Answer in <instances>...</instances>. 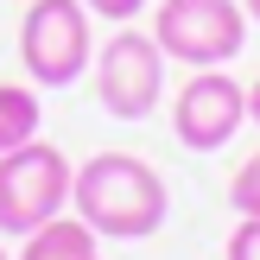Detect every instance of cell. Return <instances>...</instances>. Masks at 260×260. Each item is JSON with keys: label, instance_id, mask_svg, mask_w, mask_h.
<instances>
[{"label": "cell", "instance_id": "6da1fadb", "mask_svg": "<svg viewBox=\"0 0 260 260\" xmlns=\"http://www.w3.org/2000/svg\"><path fill=\"white\" fill-rule=\"evenodd\" d=\"M70 210L95 229V241H146L172 216V190L140 152H95L70 178Z\"/></svg>", "mask_w": 260, "mask_h": 260}, {"label": "cell", "instance_id": "7a4b0ae2", "mask_svg": "<svg viewBox=\"0 0 260 260\" xmlns=\"http://www.w3.org/2000/svg\"><path fill=\"white\" fill-rule=\"evenodd\" d=\"M70 178H76V165L51 140H25V146L0 152V235L25 241L51 216H63L70 210Z\"/></svg>", "mask_w": 260, "mask_h": 260}, {"label": "cell", "instance_id": "3957f363", "mask_svg": "<svg viewBox=\"0 0 260 260\" xmlns=\"http://www.w3.org/2000/svg\"><path fill=\"white\" fill-rule=\"evenodd\" d=\"M89 19L95 13L83 0H32L19 19V63L32 89H70L89 76L95 45H89Z\"/></svg>", "mask_w": 260, "mask_h": 260}, {"label": "cell", "instance_id": "277c9868", "mask_svg": "<svg viewBox=\"0 0 260 260\" xmlns=\"http://www.w3.org/2000/svg\"><path fill=\"white\" fill-rule=\"evenodd\" d=\"M152 38H159V51L172 63L210 70V63L241 57V45H248V13H241V0H159Z\"/></svg>", "mask_w": 260, "mask_h": 260}, {"label": "cell", "instance_id": "5b68a950", "mask_svg": "<svg viewBox=\"0 0 260 260\" xmlns=\"http://www.w3.org/2000/svg\"><path fill=\"white\" fill-rule=\"evenodd\" d=\"M95 102L114 121H146L165 102V51L152 32H114L95 51Z\"/></svg>", "mask_w": 260, "mask_h": 260}, {"label": "cell", "instance_id": "8992f818", "mask_svg": "<svg viewBox=\"0 0 260 260\" xmlns=\"http://www.w3.org/2000/svg\"><path fill=\"white\" fill-rule=\"evenodd\" d=\"M241 121H248V89H241L235 76H222L216 63L197 70L172 95V134H178V146H190V152H222L229 140L241 134Z\"/></svg>", "mask_w": 260, "mask_h": 260}, {"label": "cell", "instance_id": "52a82bcc", "mask_svg": "<svg viewBox=\"0 0 260 260\" xmlns=\"http://www.w3.org/2000/svg\"><path fill=\"white\" fill-rule=\"evenodd\" d=\"M38 121H45L38 89H32V83H0V152L38 140Z\"/></svg>", "mask_w": 260, "mask_h": 260}, {"label": "cell", "instance_id": "ba28073f", "mask_svg": "<svg viewBox=\"0 0 260 260\" xmlns=\"http://www.w3.org/2000/svg\"><path fill=\"white\" fill-rule=\"evenodd\" d=\"M229 203H235V216H260V152L229 178Z\"/></svg>", "mask_w": 260, "mask_h": 260}, {"label": "cell", "instance_id": "9c48e42d", "mask_svg": "<svg viewBox=\"0 0 260 260\" xmlns=\"http://www.w3.org/2000/svg\"><path fill=\"white\" fill-rule=\"evenodd\" d=\"M222 260H260V216H241V222H235V235H229Z\"/></svg>", "mask_w": 260, "mask_h": 260}, {"label": "cell", "instance_id": "30bf717a", "mask_svg": "<svg viewBox=\"0 0 260 260\" xmlns=\"http://www.w3.org/2000/svg\"><path fill=\"white\" fill-rule=\"evenodd\" d=\"M95 19H114V25H127L134 13H146V0H83Z\"/></svg>", "mask_w": 260, "mask_h": 260}, {"label": "cell", "instance_id": "8fae6325", "mask_svg": "<svg viewBox=\"0 0 260 260\" xmlns=\"http://www.w3.org/2000/svg\"><path fill=\"white\" fill-rule=\"evenodd\" d=\"M248 121H254V127H260V83H254V89H248Z\"/></svg>", "mask_w": 260, "mask_h": 260}, {"label": "cell", "instance_id": "7c38bea8", "mask_svg": "<svg viewBox=\"0 0 260 260\" xmlns=\"http://www.w3.org/2000/svg\"><path fill=\"white\" fill-rule=\"evenodd\" d=\"M241 13H248V19H254V25H260V0H241Z\"/></svg>", "mask_w": 260, "mask_h": 260}, {"label": "cell", "instance_id": "4fadbf2b", "mask_svg": "<svg viewBox=\"0 0 260 260\" xmlns=\"http://www.w3.org/2000/svg\"><path fill=\"white\" fill-rule=\"evenodd\" d=\"M83 260H102V254H83Z\"/></svg>", "mask_w": 260, "mask_h": 260}, {"label": "cell", "instance_id": "5bb4252c", "mask_svg": "<svg viewBox=\"0 0 260 260\" xmlns=\"http://www.w3.org/2000/svg\"><path fill=\"white\" fill-rule=\"evenodd\" d=\"M0 260H7V248H0Z\"/></svg>", "mask_w": 260, "mask_h": 260}]
</instances>
